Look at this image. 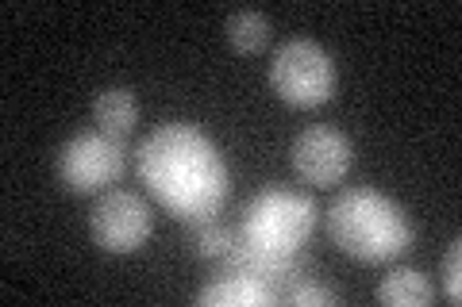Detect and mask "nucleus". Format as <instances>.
Returning a JSON list of instances; mask_svg holds the SVG:
<instances>
[{
  "label": "nucleus",
  "mask_w": 462,
  "mask_h": 307,
  "mask_svg": "<svg viewBox=\"0 0 462 307\" xmlns=\"http://www.w3.org/2000/svg\"><path fill=\"white\" fill-rule=\"evenodd\" d=\"M224 35L231 42V50L239 54H258L270 42V20L263 12H236V16H227L224 23Z\"/></svg>",
  "instance_id": "12"
},
{
  "label": "nucleus",
  "mask_w": 462,
  "mask_h": 307,
  "mask_svg": "<svg viewBox=\"0 0 462 307\" xmlns=\"http://www.w3.org/2000/svg\"><path fill=\"white\" fill-rule=\"evenodd\" d=\"M273 300H278V292H273L270 284H263L258 276H251V273L220 276V281L208 284L205 292H197L200 307H266Z\"/></svg>",
  "instance_id": "8"
},
{
  "label": "nucleus",
  "mask_w": 462,
  "mask_h": 307,
  "mask_svg": "<svg viewBox=\"0 0 462 307\" xmlns=\"http://www.w3.org/2000/svg\"><path fill=\"white\" fill-rule=\"evenodd\" d=\"M154 230L151 203L139 193H124V188H108L89 212V235L105 254L127 257L147 246Z\"/></svg>",
  "instance_id": "6"
},
{
  "label": "nucleus",
  "mask_w": 462,
  "mask_h": 307,
  "mask_svg": "<svg viewBox=\"0 0 462 307\" xmlns=\"http://www.w3.org/2000/svg\"><path fill=\"white\" fill-rule=\"evenodd\" d=\"M236 242H239V230H227L216 223V219H208V223H189V250L205 261H216V266H224V261L236 254Z\"/></svg>",
  "instance_id": "11"
},
{
  "label": "nucleus",
  "mask_w": 462,
  "mask_h": 307,
  "mask_svg": "<svg viewBox=\"0 0 462 307\" xmlns=\"http://www.w3.org/2000/svg\"><path fill=\"white\" fill-rule=\"evenodd\" d=\"M93 120H97V127L105 131V135L124 139V135H132V127L139 120V100L127 89H120V85L100 89L97 100H93Z\"/></svg>",
  "instance_id": "9"
},
{
  "label": "nucleus",
  "mask_w": 462,
  "mask_h": 307,
  "mask_svg": "<svg viewBox=\"0 0 462 307\" xmlns=\"http://www.w3.org/2000/svg\"><path fill=\"white\" fill-rule=\"evenodd\" d=\"M139 181L185 227L216 219L231 196L224 154L193 123H162L139 142Z\"/></svg>",
  "instance_id": "1"
},
{
  "label": "nucleus",
  "mask_w": 462,
  "mask_h": 307,
  "mask_svg": "<svg viewBox=\"0 0 462 307\" xmlns=\"http://www.w3.org/2000/svg\"><path fill=\"white\" fill-rule=\"evenodd\" d=\"M328 239L363 266H385L412 246V219L378 188H346L324 212Z\"/></svg>",
  "instance_id": "2"
},
{
  "label": "nucleus",
  "mask_w": 462,
  "mask_h": 307,
  "mask_svg": "<svg viewBox=\"0 0 462 307\" xmlns=\"http://www.w3.org/2000/svg\"><path fill=\"white\" fill-rule=\"evenodd\" d=\"M289 158H293V169L309 185L328 188V185H339L346 173H351L355 146L336 127H309V131H300V135L293 139Z\"/></svg>",
  "instance_id": "7"
},
{
  "label": "nucleus",
  "mask_w": 462,
  "mask_h": 307,
  "mask_svg": "<svg viewBox=\"0 0 462 307\" xmlns=\"http://www.w3.org/2000/svg\"><path fill=\"white\" fill-rule=\"evenodd\" d=\"M282 300H285V303H293V307H336V303H339L336 292L324 288V284H312V281L289 284V288L282 292Z\"/></svg>",
  "instance_id": "13"
},
{
  "label": "nucleus",
  "mask_w": 462,
  "mask_h": 307,
  "mask_svg": "<svg viewBox=\"0 0 462 307\" xmlns=\"http://www.w3.org/2000/svg\"><path fill=\"white\" fill-rule=\"evenodd\" d=\"M316 203L289 188H266L258 193L239 223V239L258 246V250H278V254H300V246L309 242L316 230Z\"/></svg>",
  "instance_id": "3"
},
{
  "label": "nucleus",
  "mask_w": 462,
  "mask_h": 307,
  "mask_svg": "<svg viewBox=\"0 0 462 307\" xmlns=\"http://www.w3.org/2000/svg\"><path fill=\"white\" fill-rule=\"evenodd\" d=\"M270 85L289 108H324L336 96L339 73L320 42L289 39L270 58Z\"/></svg>",
  "instance_id": "4"
},
{
  "label": "nucleus",
  "mask_w": 462,
  "mask_h": 307,
  "mask_svg": "<svg viewBox=\"0 0 462 307\" xmlns=\"http://www.w3.org/2000/svg\"><path fill=\"white\" fill-rule=\"evenodd\" d=\"M378 300L385 307H428L436 300V292H431V281L420 269H397L378 284Z\"/></svg>",
  "instance_id": "10"
},
{
  "label": "nucleus",
  "mask_w": 462,
  "mask_h": 307,
  "mask_svg": "<svg viewBox=\"0 0 462 307\" xmlns=\"http://www.w3.org/2000/svg\"><path fill=\"white\" fill-rule=\"evenodd\" d=\"M443 292H447V303H462V242L455 239L443 254Z\"/></svg>",
  "instance_id": "14"
},
{
  "label": "nucleus",
  "mask_w": 462,
  "mask_h": 307,
  "mask_svg": "<svg viewBox=\"0 0 462 307\" xmlns=\"http://www.w3.org/2000/svg\"><path fill=\"white\" fill-rule=\"evenodd\" d=\"M124 142L93 131V135H74L62 150H58V181L66 193L74 196H93V193H108V185L120 181L124 173Z\"/></svg>",
  "instance_id": "5"
}]
</instances>
